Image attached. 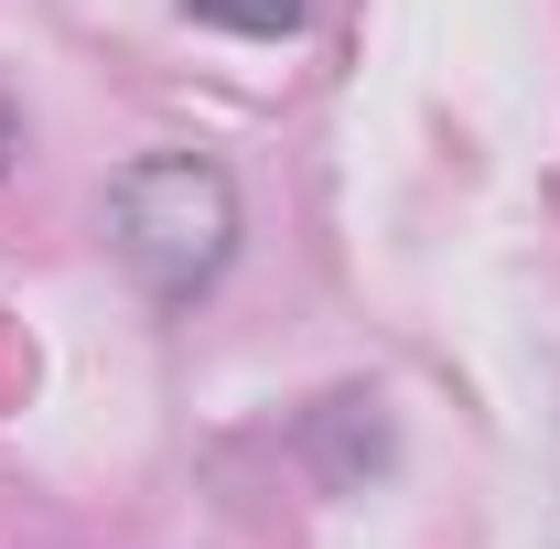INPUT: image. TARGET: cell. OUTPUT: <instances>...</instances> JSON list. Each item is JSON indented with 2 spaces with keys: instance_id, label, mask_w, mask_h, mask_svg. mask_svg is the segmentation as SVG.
<instances>
[{
  "instance_id": "cell-1",
  "label": "cell",
  "mask_w": 560,
  "mask_h": 549,
  "mask_svg": "<svg viewBox=\"0 0 560 549\" xmlns=\"http://www.w3.org/2000/svg\"><path fill=\"white\" fill-rule=\"evenodd\" d=\"M108 248H119V270L162 313L206 302L215 280H226V259H237V184H226V162H206V151H151V162H130L108 184Z\"/></svg>"
},
{
  "instance_id": "cell-3",
  "label": "cell",
  "mask_w": 560,
  "mask_h": 549,
  "mask_svg": "<svg viewBox=\"0 0 560 549\" xmlns=\"http://www.w3.org/2000/svg\"><path fill=\"white\" fill-rule=\"evenodd\" d=\"M0 151H11V119H0Z\"/></svg>"
},
{
  "instance_id": "cell-2",
  "label": "cell",
  "mask_w": 560,
  "mask_h": 549,
  "mask_svg": "<svg viewBox=\"0 0 560 549\" xmlns=\"http://www.w3.org/2000/svg\"><path fill=\"white\" fill-rule=\"evenodd\" d=\"M195 22H215V33H248V44H280V33H302V11L313 0H184Z\"/></svg>"
}]
</instances>
